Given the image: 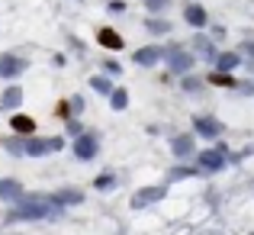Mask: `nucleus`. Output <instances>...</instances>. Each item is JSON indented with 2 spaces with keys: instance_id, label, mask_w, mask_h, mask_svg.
<instances>
[{
  "instance_id": "nucleus-27",
  "label": "nucleus",
  "mask_w": 254,
  "mask_h": 235,
  "mask_svg": "<svg viewBox=\"0 0 254 235\" xmlns=\"http://www.w3.org/2000/svg\"><path fill=\"white\" fill-rule=\"evenodd\" d=\"M6 152H10L13 158H23V136H19V132H16V139L6 142Z\"/></svg>"
},
{
  "instance_id": "nucleus-13",
  "label": "nucleus",
  "mask_w": 254,
  "mask_h": 235,
  "mask_svg": "<svg viewBox=\"0 0 254 235\" xmlns=\"http://www.w3.org/2000/svg\"><path fill=\"white\" fill-rule=\"evenodd\" d=\"M19 197H23V184H19L16 177H3L0 180V200H3V203H16Z\"/></svg>"
},
{
  "instance_id": "nucleus-15",
  "label": "nucleus",
  "mask_w": 254,
  "mask_h": 235,
  "mask_svg": "<svg viewBox=\"0 0 254 235\" xmlns=\"http://www.w3.org/2000/svg\"><path fill=\"white\" fill-rule=\"evenodd\" d=\"M23 97H26L23 87H16V84L6 87V90L0 93V110H16V106H23Z\"/></svg>"
},
{
  "instance_id": "nucleus-29",
  "label": "nucleus",
  "mask_w": 254,
  "mask_h": 235,
  "mask_svg": "<svg viewBox=\"0 0 254 235\" xmlns=\"http://www.w3.org/2000/svg\"><path fill=\"white\" fill-rule=\"evenodd\" d=\"M110 10H113V13H123L126 3H123V0H110Z\"/></svg>"
},
{
  "instance_id": "nucleus-22",
  "label": "nucleus",
  "mask_w": 254,
  "mask_h": 235,
  "mask_svg": "<svg viewBox=\"0 0 254 235\" xmlns=\"http://www.w3.org/2000/svg\"><path fill=\"white\" fill-rule=\"evenodd\" d=\"M193 45H196V52H199V55L206 58V62H209V58H216V49H212V42H209V39L203 36V32H199V36L193 39Z\"/></svg>"
},
{
  "instance_id": "nucleus-25",
  "label": "nucleus",
  "mask_w": 254,
  "mask_h": 235,
  "mask_svg": "<svg viewBox=\"0 0 254 235\" xmlns=\"http://www.w3.org/2000/svg\"><path fill=\"white\" fill-rule=\"evenodd\" d=\"M199 167H174V171L168 174V180H187V177H196Z\"/></svg>"
},
{
  "instance_id": "nucleus-23",
  "label": "nucleus",
  "mask_w": 254,
  "mask_h": 235,
  "mask_svg": "<svg viewBox=\"0 0 254 235\" xmlns=\"http://www.w3.org/2000/svg\"><path fill=\"white\" fill-rule=\"evenodd\" d=\"M93 187H97L100 193L113 190V187H116V174H97V177H93Z\"/></svg>"
},
{
  "instance_id": "nucleus-11",
  "label": "nucleus",
  "mask_w": 254,
  "mask_h": 235,
  "mask_svg": "<svg viewBox=\"0 0 254 235\" xmlns=\"http://www.w3.org/2000/svg\"><path fill=\"white\" fill-rule=\"evenodd\" d=\"M184 23L193 26V29H203L206 23H209V13H206L203 3H187L184 6Z\"/></svg>"
},
{
  "instance_id": "nucleus-5",
  "label": "nucleus",
  "mask_w": 254,
  "mask_h": 235,
  "mask_svg": "<svg viewBox=\"0 0 254 235\" xmlns=\"http://www.w3.org/2000/svg\"><path fill=\"white\" fill-rule=\"evenodd\" d=\"M225 164H229V158H225L222 149H206V152H199V155H196V167L203 174H219Z\"/></svg>"
},
{
  "instance_id": "nucleus-12",
  "label": "nucleus",
  "mask_w": 254,
  "mask_h": 235,
  "mask_svg": "<svg viewBox=\"0 0 254 235\" xmlns=\"http://www.w3.org/2000/svg\"><path fill=\"white\" fill-rule=\"evenodd\" d=\"M171 152H174V158H193L196 155V139L193 136H174Z\"/></svg>"
},
{
  "instance_id": "nucleus-32",
  "label": "nucleus",
  "mask_w": 254,
  "mask_h": 235,
  "mask_svg": "<svg viewBox=\"0 0 254 235\" xmlns=\"http://www.w3.org/2000/svg\"><path fill=\"white\" fill-rule=\"evenodd\" d=\"M242 52H248V55H254V42H242Z\"/></svg>"
},
{
  "instance_id": "nucleus-10",
  "label": "nucleus",
  "mask_w": 254,
  "mask_h": 235,
  "mask_svg": "<svg viewBox=\"0 0 254 235\" xmlns=\"http://www.w3.org/2000/svg\"><path fill=\"white\" fill-rule=\"evenodd\" d=\"M161 55H164L161 45H142V49L132 55V62H135L138 68H155V65L161 62Z\"/></svg>"
},
{
  "instance_id": "nucleus-33",
  "label": "nucleus",
  "mask_w": 254,
  "mask_h": 235,
  "mask_svg": "<svg viewBox=\"0 0 254 235\" xmlns=\"http://www.w3.org/2000/svg\"><path fill=\"white\" fill-rule=\"evenodd\" d=\"M251 71H254V68H251Z\"/></svg>"
},
{
  "instance_id": "nucleus-8",
  "label": "nucleus",
  "mask_w": 254,
  "mask_h": 235,
  "mask_svg": "<svg viewBox=\"0 0 254 235\" xmlns=\"http://www.w3.org/2000/svg\"><path fill=\"white\" fill-rule=\"evenodd\" d=\"M193 129H196L203 139H219L225 132V126L219 123L216 116H193Z\"/></svg>"
},
{
  "instance_id": "nucleus-4",
  "label": "nucleus",
  "mask_w": 254,
  "mask_h": 235,
  "mask_svg": "<svg viewBox=\"0 0 254 235\" xmlns=\"http://www.w3.org/2000/svg\"><path fill=\"white\" fill-rule=\"evenodd\" d=\"M161 62H168V68L174 75H187V71H193V65H196V55H187L180 45H168L161 55Z\"/></svg>"
},
{
  "instance_id": "nucleus-24",
  "label": "nucleus",
  "mask_w": 254,
  "mask_h": 235,
  "mask_svg": "<svg viewBox=\"0 0 254 235\" xmlns=\"http://www.w3.org/2000/svg\"><path fill=\"white\" fill-rule=\"evenodd\" d=\"M180 87H184L187 93H196V90H203V78H193L190 71L184 75V80H180Z\"/></svg>"
},
{
  "instance_id": "nucleus-17",
  "label": "nucleus",
  "mask_w": 254,
  "mask_h": 235,
  "mask_svg": "<svg viewBox=\"0 0 254 235\" xmlns=\"http://www.w3.org/2000/svg\"><path fill=\"white\" fill-rule=\"evenodd\" d=\"M10 126H13V132H19V136H32V132H36V119L23 116V113H16V116L10 119Z\"/></svg>"
},
{
  "instance_id": "nucleus-1",
  "label": "nucleus",
  "mask_w": 254,
  "mask_h": 235,
  "mask_svg": "<svg viewBox=\"0 0 254 235\" xmlns=\"http://www.w3.org/2000/svg\"><path fill=\"white\" fill-rule=\"evenodd\" d=\"M58 216V206L49 197H36V193H23L16 200L10 213H6V223H29V219H52Z\"/></svg>"
},
{
  "instance_id": "nucleus-28",
  "label": "nucleus",
  "mask_w": 254,
  "mask_h": 235,
  "mask_svg": "<svg viewBox=\"0 0 254 235\" xmlns=\"http://www.w3.org/2000/svg\"><path fill=\"white\" fill-rule=\"evenodd\" d=\"M68 106H71V113H74V116H81V113H84V97H81V93H77V97H71Z\"/></svg>"
},
{
  "instance_id": "nucleus-21",
  "label": "nucleus",
  "mask_w": 254,
  "mask_h": 235,
  "mask_svg": "<svg viewBox=\"0 0 254 235\" xmlns=\"http://www.w3.org/2000/svg\"><path fill=\"white\" fill-rule=\"evenodd\" d=\"M206 80H209V84H216V87H235V78H232V71H219V68L212 71Z\"/></svg>"
},
{
  "instance_id": "nucleus-3",
  "label": "nucleus",
  "mask_w": 254,
  "mask_h": 235,
  "mask_svg": "<svg viewBox=\"0 0 254 235\" xmlns=\"http://www.w3.org/2000/svg\"><path fill=\"white\" fill-rule=\"evenodd\" d=\"M62 139H42V136H23V155L26 158H42L49 152H58L62 149Z\"/></svg>"
},
{
  "instance_id": "nucleus-18",
  "label": "nucleus",
  "mask_w": 254,
  "mask_h": 235,
  "mask_svg": "<svg viewBox=\"0 0 254 235\" xmlns=\"http://www.w3.org/2000/svg\"><path fill=\"white\" fill-rule=\"evenodd\" d=\"M238 65H242V55H238V52H222V55L216 58V68L219 71H235Z\"/></svg>"
},
{
  "instance_id": "nucleus-7",
  "label": "nucleus",
  "mask_w": 254,
  "mask_h": 235,
  "mask_svg": "<svg viewBox=\"0 0 254 235\" xmlns=\"http://www.w3.org/2000/svg\"><path fill=\"white\" fill-rule=\"evenodd\" d=\"M168 197V187L158 184V187H142V190L132 197V210H148L151 203H158V200Z\"/></svg>"
},
{
  "instance_id": "nucleus-6",
  "label": "nucleus",
  "mask_w": 254,
  "mask_h": 235,
  "mask_svg": "<svg viewBox=\"0 0 254 235\" xmlns=\"http://www.w3.org/2000/svg\"><path fill=\"white\" fill-rule=\"evenodd\" d=\"M26 68H29V62H26L23 55H13V52L0 55V78H3V80H13V78H19Z\"/></svg>"
},
{
  "instance_id": "nucleus-2",
  "label": "nucleus",
  "mask_w": 254,
  "mask_h": 235,
  "mask_svg": "<svg viewBox=\"0 0 254 235\" xmlns=\"http://www.w3.org/2000/svg\"><path fill=\"white\" fill-rule=\"evenodd\" d=\"M71 152H74L77 161H93L97 152H100V136H97V132H84L81 129L74 136V142H71Z\"/></svg>"
},
{
  "instance_id": "nucleus-31",
  "label": "nucleus",
  "mask_w": 254,
  "mask_h": 235,
  "mask_svg": "<svg viewBox=\"0 0 254 235\" xmlns=\"http://www.w3.org/2000/svg\"><path fill=\"white\" fill-rule=\"evenodd\" d=\"M103 68H106V71H110V75H119V65H116V62H106V65H103Z\"/></svg>"
},
{
  "instance_id": "nucleus-9",
  "label": "nucleus",
  "mask_w": 254,
  "mask_h": 235,
  "mask_svg": "<svg viewBox=\"0 0 254 235\" xmlns=\"http://www.w3.org/2000/svg\"><path fill=\"white\" fill-rule=\"evenodd\" d=\"M49 200L58 206V210H68V206H77V203H84V193H81V190H74V187H62V190L49 193Z\"/></svg>"
},
{
  "instance_id": "nucleus-30",
  "label": "nucleus",
  "mask_w": 254,
  "mask_h": 235,
  "mask_svg": "<svg viewBox=\"0 0 254 235\" xmlns=\"http://www.w3.org/2000/svg\"><path fill=\"white\" fill-rule=\"evenodd\" d=\"M68 132H71V136H77V132H81V123H77V119H71V123H68Z\"/></svg>"
},
{
  "instance_id": "nucleus-20",
  "label": "nucleus",
  "mask_w": 254,
  "mask_h": 235,
  "mask_svg": "<svg viewBox=\"0 0 254 235\" xmlns=\"http://www.w3.org/2000/svg\"><path fill=\"white\" fill-rule=\"evenodd\" d=\"M90 87L100 93V97H110V90H113V80L106 78V75H93V78H90Z\"/></svg>"
},
{
  "instance_id": "nucleus-19",
  "label": "nucleus",
  "mask_w": 254,
  "mask_h": 235,
  "mask_svg": "<svg viewBox=\"0 0 254 235\" xmlns=\"http://www.w3.org/2000/svg\"><path fill=\"white\" fill-rule=\"evenodd\" d=\"M110 106L113 110H126V106H129V90H126V87H113L110 90Z\"/></svg>"
},
{
  "instance_id": "nucleus-14",
  "label": "nucleus",
  "mask_w": 254,
  "mask_h": 235,
  "mask_svg": "<svg viewBox=\"0 0 254 235\" xmlns=\"http://www.w3.org/2000/svg\"><path fill=\"white\" fill-rule=\"evenodd\" d=\"M97 42L103 45V49H110V52H119V49H123V36H119L116 29H110V26L97 29Z\"/></svg>"
},
{
  "instance_id": "nucleus-16",
  "label": "nucleus",
  "mask_w": 254,
  "mask_h": 235,
  "mask_svg": "<svg viewBox=\"0 0 254 235\" xmlns=\"http://www.w3.org/2000/svg\"><path fill=\"white\" fill-rule=\"evenodd\" d=\"M145 29H148L151 36H168V32L174 29V26L168 23V19H161V16H158V13H155V16H151V13H148V19H145Z\"/></svg>"
},
{
  "instance_id": "nucleus-26",
  "label": "nucleus",
  "mask_w": 254,
  "mask_h": 235,
  "mask_svg": "<svg viewBox=\"0 0 254 235\" xmlns=\"http://www.w3.org/2000/svg\"><path fill=\"white\" fill-rule=\"evenodd\" d=\"M145 6H148V13L155 16V13H164L174 6V0H145Z\"/></svg>"
}]
</instances>
